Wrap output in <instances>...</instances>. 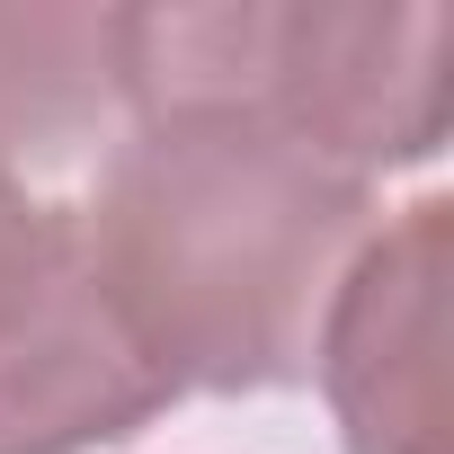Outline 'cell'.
<instances>
[{"mask_svg":"<svg viewBox=\"0 0 454 454\" xmlns=\"http://www.w3.org/2000/svg\"><path fill=\"white\" fill-rule=\"evenodd\" d=\"M454 10H125L134 116H250L348 178L445 143Z\"/></svg>","mask_w":454,"mask_h":454,"instance_id":"obj_2","label":"cell"},{"mask_svg":"<svg viewBox=\"0 0 454 454\" xmlns=\"http://www.w3.org/2000/svg\"><path fill=\"white\" fill-rule=\"evenodd\" d=\"M72 223L169 401L268 392L321 339L365 232V178L250 116H143Z\"/></svg>","mask_w":454,"mask_h":454,"instance_id":"obj_1","label":"cell"},{"mask_svg":"<svg viewBox=\"0 0 454 454\" xmlns=\"http://www.w3.org/2000/svg\"><path fill=\"white\" fill-rule=\"evenodd\" d=\"M445 268H454V205H410L383 241L339 277L321 312V392L348 427V454H445Z\"/></svg>","mask_w":454,"mask_h":454,"instance_id":"obj_3","label":"cell"},{"mask_svg":"<svg viewBox=\"0 0 454 454\" xmlns=\"http://www.w3.org/2000/svg\"><path fill=\"white\" fill-rule=\"evenodd\" d=\"M125 107V10H0V160H72Z\"/></svg>","mask_w":454,"mask_h":454,"instance_id":"obj_5","label":"cell"},{"mask_svg":"<svg viewBox=\"0 0 454 454\" xmlns=\"http://www.w3.org/2000/svg\"><path fill=\"white\" fill-rule=\"evenodd\" d=\"M160 401L169 383L107 312L72 223L63 259L0 312V454H90L134 436Z\"/></svg>","mask_w":454,"mask_h":454,"instance_id":"obj_4","label":"cell"}]
</instances>
